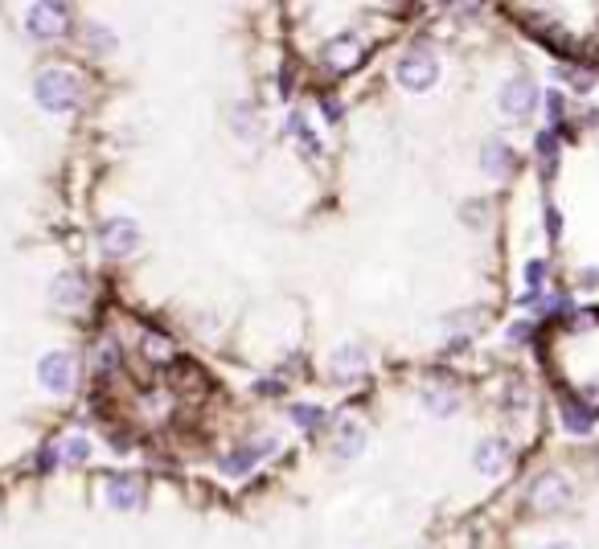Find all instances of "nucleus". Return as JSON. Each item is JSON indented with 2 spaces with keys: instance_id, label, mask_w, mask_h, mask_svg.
<instances>
[{
  "instance_id": "12",
  "label": "nucleus",
  "mask_w": 599,
  "mask_h": 549,
  "mask_svg": "<svg viewBox=\"0 0 599 549\" xmlns=\"http://www.w3.org/2000/svg\"><path fill=\"white\" fill-rule=\"evenodd\" d=\"M505 463H509V443H505V439H484V443L473 451V468L481 476L505 472Z\"/></svg>"
},
{
  "instance_id": "5",
  "label": "nucleus",
  "mask_w": 599,
  "mask_h": 549,
  "mask_svg": "<svg viewBox=\"0 0 599 549\" xmlns=\"http://www.w3.org/2000/svg\"><path fill=\"white\" fill-rule=\"evenodd\" d=\"M570 501H575V488H570V480H562V476H554V472L538 476V480L530 484V504L538 512H562Z\"/></svg>"
},
{
  "instance_id": "9",
  "label": "nucleus",
  "mask_w": 599,
  "mask_h": 549,
  "mask_svg": "<svg viewBox=\"0 0 599 549\" xmlns=\"http://www.w3.org/2000/svg\"><path fill=\"white\" fill-rule=\"evenodd\" d=\"M140 501H144V484L135 480V476H111L107 480V504L116 512L140 509Z\"/></svg>"
},
{
  "instance_id": "17",
  "label": "nucleus",
  "mask_w": 599,
  "mask_h": 549,
  "mask_svg": "<svg viewBox=\"0 0 599 549\" xmlns=\"http://www.w3.org/2000/svg\"><path fill=\"white\" fill-rule=\"evenodd\" d=\"M283 127H288V135H296V140H300V148H304L308 156H320V152H325V144H320L317 127L308 124V116H300V111H291V116H288V124H283Z\"/></svg>"
},
{
  "instance_id": "4",
  "label": "nucleus",
  "mask_w": 599,
  "mask_h": 549,
  "mask_svg": "<svg viewBox=\"0 0 599 549\" xmlns=\"http://www.w3.org/2000/svg\"><path fill=\"white\" fill-rule=\"evenodd\" d=\"M74 377H78V365H74V356L70 353H46L41 356V365H38V382L46 394H70L74 390Z\"/></svg>"
},
{
  "instance_id": "7",
  "label": "nucleus",
  "mask_w": 599,
  "mask_h": 549,
  "mask_svg": "<svg viewBox=\"0 0 599 549\" xmlns=\"http://www.w3.org/2000/svg\"><path fill=\"white\" fill-rule=\"evenodd\" d=\"M275 451H280V439H271L267 434V439H259V443H242V447H234V451H226L218 468H222L230 480H239V476L255 472V463L267 459V455H275Z\"/></svg>"
},
{
  "instance_id": "31",
  "label": "nucleus",
  "mask_w": 599,
  "mask_h": 549,
  "mask_svg": "<svg viewBox=\"0 0 599 549\" xmlns=\"http://www.w3.org/2000/svg\"><path fill=\"white\" fill-rule=\"evenodd\" d=\"M538 549H575V541H546V545H538Z\"/></svg>"
},
{
  "instance_id": "19",
  "label": "nucleus",
  "mask_w": 599,
  "mask_h": 549,
  "mask_svg": "<svg viewBox=\"0 0 599 549\" xmlns=\"http://www.w3.org/2000/svg\"><path fill=\"white\" fill-rule=\"evenodd\" d=\"M291 423H296L300 431L317 434L320 426H325V406H312V402H300V406H291Z\"/></svg>"
},
{
  "instance_id": "13",
  "label": "nucleus",
  "mask_w": 599,
  "mask_h": 549,
  "mask_svg": "<svg viewBox=\"0 0 599 549\" xmlns=\"http://www.w3.org/2000/svg\"><path fill=\"white\" fill-rule=\"evenodd\" d=\"M481 168L489 176H497V181H501V176H509L513 168H517V156H513V148L505 144V140H489V144H484V152H481Z\"/></svg>"
},
{
  "instance_id": "11",
  "label": "nucleus",
  "mask_w": 599,
  "mask_h": 549,
  "mask_svg": "<svg viewBox=\"0 0 599 549\" xmlns=\"http://www.w3.org/2000/svg\"><path fill=\"white\" fill-rule=\"evenodd\" d=\"M49 304H58V308H78V304H87V283L78 270H66L58 279L49 283Z\"/></svg>"
},
{
  "instance_id": "28",
  "label": "nucleus",
  "mask_w": 599,
  "mask_h": 549,
  "mask_svg": "<svg viewBox=\"0 0 599 549\" xmlns=\"http://www.w3.org/2000/svg\"><path fill=\"white\" fill-rule=\"evenodd\" d=\"M546 111H551V119H554V124H559V116H562V99L554 95V90H551V95H546Z\"/></svg>"
},
{
  "instance_id": "10",
  "label": "nucleus",
  "mask_w": 599,
  "mask_h": 549,
  "mask_svg": "<svg viewBox=\"0 0 599 549\" xmlns=\"http://www.w3.org/2000/svg\"><path fill=\"white\" fill-rule=\"evenodd\" d=\"M423 406L427 415H439V418H452L456 410H460V390L452 386V382H427L423 386Z\"/></svg>"
},
{
  "instance_id": "26",
  "label": "nucleus",
  "mask_w": 599,
  "mask_h": 549,
  "mask_svg": "<svg viewBox=\"0 0 599 549\" xmlns=\"http://www.w3.org/2000/svg\"><path fill=\"white\" fill-rule=\"evenodd\" d=\"M144 345H148V356H152V361H165V356H169V345L161 337H148Z\"/></svg>"
},
{
  "instance_id": "24",
  "label": "nucleus",
  "mask_w": 599,
  "mask_h": 549,
  "mask_svg": "<svg viewBox=\"0 0 599 549\" xmlns=\"http://www.w3.org/2000/svg\"><path fill=\"white\" fill-rule=\"evenodd\" d=\"M234 132L255 135V111L251 107H234Z\"/></svg>"
},
{
  "instance_id": "6",
  "label": "nucleus",
  "mask_w": 599,
  "mask_h": 549,
  "mask_svg": "<svg viewBox=\"0 0 599 549\" xmlns=\"http://www.w3.org/2000/svg\"><path fill=\"white\" fill-rule=\"evenodd\" d=\"M497 107H501L505 119H530L534 107H538V87H534L530 78H509L497 95Z\"/></svg>"
},
{
  "instance_id": "18",
  "label": "nucleus",
  "mask_w": 599,
  "mask_h": 549,
  "mask_svg": "<svg viewBox=\"0 0 599 549\" xmlns=\"http://www.w3.org/2000/svg\"><path fill=\"white\" fill-rule=\"evenodd\" d=\"M534 156H538L542 176H554V168H559V135L538 132V140H534Z\"/></svg>"
},
{
  "instance_id": "27",
  "label": "nucleus",
  "mask_w": 599,
  "mask_h": 549,
  "mask_svg": "<svg viewBox=\"0 0 599 549\" xmlns=\"http://www.w3.org/2000/svg\"><path fill=\"white\" fill-rule=\"evenodd\" d=\"M505 337H509L513 345H522V340H530V324H522V320H517V324H509V332H505Z\"/></svg>"
},
{
  "instance_id": "8",
  "label": "nucleus",
  "mask_w": 599,
  "mask_h": 549,
  "mask_svg": "<svg viewBox=\"0 0 599 549\" xmlns=\"http://www.w3.org/2000/svg\"><path fill=\"white\" fill-rule=\"evenodd\" d=\"M25 30L41 41L58 38V33H66V9H62V4H33V9L25 13Z\"/></svg>"
},
{
  "instance_id": "25",
  "label": "nucleus",
  "mask_w": 599,
  "mask_h": 549,
  "mask_svg": "<svg viewBox=\"0 0 599 549\" xmlns=\"http://www.w3.org/2000/svg\"><path fill=\"white\" fill-rule=\"evenodd\" d=\"M562 78H567V82H575V90H591V82H595L591 74H583V70H570V66H562Z\"/></svg>"
},
{
  "instance_id": "30",
  "label": "nucleus",
  "mask_w": 599,
  "mask_h": 549,
  "mask_svg": "<svg viewBox=\"0 0 599 549\" xmlns=\"http://www.w3.org/2000/svg\"><path fill=\"white\" fill-rule=\"evenodd\" d=\"M583 283H587V287H599V267L583 270Z\"/></svg>"
},
{
  "instance_id": "29",
  "label": "nucleus",
  "mask_w": 599,
  "mask_h": 549,
  "mask_svg": "<svg viewBox=\"0 0 599 549\" xmlns=\"http://www.w3.org/2000/svg\"><path fill=\"white\" fill-rule=\"evenodd\" d=\"M546 230H551V238L559 234V210L554 205H546Z\"/></svg>"
},
{
  "instance_id": "2",
  "label": "nucleus",
  "mask_w": 599,
  "mask_h": 549,
  "mask_svg": "<svg viewBox=\"0 0 599 549\" xmlns=\"http://www.w3.org/2000/svg\"><path fill=\"white\" fill-rule=\"evenodd\" d=\"M395 78H398V87L411 90V95H427V90L439 82V62H435V54H427V49H411V54L398 58Z\"/></svg>"
},
{
  "instance_id": "16",
  "label": "nucleus",
  "mask_w": 599,
  "mask_h": 549,
  "mask_svg": "<svg viewBox=\"0 0 599 549\" xmlns=\"http://www.w3.org/2000/svg\"><path fill=\"white\" fill-rule=\"evenodd\" d=\"M361 447H366V431H361V423H353V418H341V423H337V447H333V455H337V459H358Z\"/></svg>"
},
{
  "instance_id": "20",
  "label": "nucleus",
  "mask_w": 599,
  "mask_h": 549,
  "mask_svg": "<svg viewBox=\"0 0 599 549\" xmlns=\"http://www.w3.org/2000/svg\"><path fill=\"white\" fill-rule=\"evenodd\" d=\"M58 459L70 463V468H78V463L91 459V443L82 439V434H66V439L58 443Z\"/></svg>"
},
{
  "instance_id": "14",
  "label": "nucleus",
  "mask_w": 599,
  "mask_h": 549,
  "mask_svg": "<svg viewBox=\"0 0 599 549\" xmlns=\"http://www.w3.org/2000/svg\"><path fill=\"white\" fill-rule=\"evenodd\" d=\"M329 365H333V373H337V377H358V373H366L369 356H366V348H361V345H353V340H349V345L333 348Z\"/></svg>"
},
{
  "instance_id": "21",
  "label": "nucleus",
  "mask_w": 599,
  "mask_h": 549,
  "mask_svg": "<svg viewBox=\"0 0 599 549\" xmlns=\"http://www.w3.org/2000/svg\"><path fill=\"white\" fill-rule=\"evenodd\" d=\"M562 426H567L570 434H591V415L587 410H583L579 402H562Z\"/></svg>"
},
{
  "instance_id": "15",
  "label": "nucleus",
  "mask_w": 599,
  "mask_h": 549,
  "mask_svg": "<svg viewBox=\"0 0 599 549\" xmlns=\"http://www.w3.org/2000/svg\"><path fill=\"white\" fill-rule=\"evenodd\" d=\"M325 62H329L333 70H353L361 62V41L358 38H333L329 46H325Z\"/></svg>"
},
{
  "instance_id": "1",
  "label": "nucleus",
  "mask_w": 599,
  "mask_h": 549,
  "mask_svg": "<svg viewBox=\"0 0 599 549\" xmlns=\"http://www.w3.org/2000/svg\"><path fill=\"white\" fill-rule=\"evenodd\" d=\"M33 99L46 107L49 116H62V111H74L78 99H82V78L74 70L49 66L33 78Z\"/></svg>"
},
{
  "instance_id": "3",
  "label": "nucleus",
  "mask_w": 599,
  "mask_h": 549,
  "mask_svg": "<svg viewBox=\"0 0 599 549\" xmlns=\"http://www.w3.org/2000/svg\"><path fill=\"white\" fill-rule=\"evenodd\" d=\"M140 226H135V218H127V213H116V218H107L103 226H99V246H103L107 259H127V254L140 251Z\"/></svg>"
},
{
  "instance_id": "22",
  "label": "nucleus",
  "mask_w": 599,
  "mask_h": 549,
  "mask_svg": "<svg viewBox=\"0 0 599 549\" xmlns=\"http://www.w3.org/2000/svg\"><path fill=\"white\" fill-rule=\"evenodd\" d=\"M95 369H99V373H111V369H119V345H116V340H103V345H99Z\"/></svg>"
},
{
  "instance_id": "23",
  "label": "nucleus",
  "mask_w": 599,
  "mask_h": 549,
  "mask_svg": "<svg viewBox=\"0 0 599 549\" xmlns=\"http://www.w3.org/2000/svg\"><path fill=\"white\" fill-rule=\"evenodd\" d=\"M87 41L99 49V54H111V49H116V33L103 30V25H91V30H87Z\"/></svg>"
}]
</instances>
